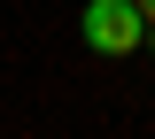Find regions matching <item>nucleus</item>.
<instances>
[{
  "instance_id": "nucleus-1",
  "label": "nucleus",
  "mask_w": 155,
  "mask_h": 139,
  "mask_svg": "<svg viewBox=\"0 0 155 139\" xmlns=\"http://www.w3.org/2000/svg\"><path fill=\"white\" fill-rule=\"evenodd\" d=\"M85 46H93V54H140V46H147L140 0H85Z\"/></svg>"
},
{
  "instance_id": "nucleus-3",
  "label": "nucleus",
  "mask_w": 155,
  "mask_h": 139,
  "mask_svg": "<svg viewBox=\"0 0 155 139\" xmlns=\"http://www.w3.org/2000/svg\"><path fill=\"white\" fill-rule=\"evenodd\" d=\"M147 54H155V31H147Z\"/></svg>"
},
{
  "instance_id": "nucleus-2",
  "label": "nucleus",
  "mask_w": 155,
  "mask_h": 139,
  "mask_svg": "<svg viewBox=\"0 0 155 139\" xmlns=\"http://www.w3.org/2000/svg\"><path fill=\"white\" fill-rule=\"evenodd\" d=\"M140 16H147V23H155V0H140Z\"/></svg>"
}]
</instances>
